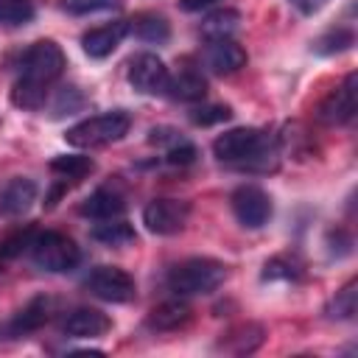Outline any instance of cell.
Masks as SVG:
<instances>
[{"instance_id": "8fae6325", "label": "cell", "mask_w": 358, "mask_h": 358, "mask_svg": "<svg viewBox=\"0 0 358 358\" xmlns=\"http://www.w3.org/2000/svg\"><path fill=\"white\" fill-rule=\"evenodd\" d=\"M36 201V182L28 176H14L0 187V215H22Z\"/></svg>"}, {"instance_id": "d6a6232c", "label": "cell", "mask_w": 358, "mask_h": 358, "mask_svg": "<svg viewBox=\"0 0 358 358\" xmlns=\"http://www.w3.org/2000/svg\"><path fill=\"white\" fill-rule=\"evenodd\" d=\"M215 3H221V0H179V6L185 11H201V8H210Z\"/></svg>"}, {"instance_id": "9a60e30c", "label": "cell", "mask_w": 358, "mask_h": 358, "mask_svg": "<svg viewBox=\"0 0 358 358\" xmlns=\"http://www.w3.org/2000/svg\"><path fill=\"white\" fill-rule=\"evenodd\" d=\"M81 215L87 218H98V221H106V218H120L126 204H123V196L109 190V187H98L95 193H90L84 201H81Z\"/></svg>"}, {"instance_id": "603a6c76", "label": "cell", "mask_w": 358, "mask_h": 358, "mask_svg": "<svg viewBox=\"0 0 358 358\" xmlns=\"http://www.w3.org/2000/svg\"><path fill=\"white\" fill-rule=\"evenodd\" d=\"M229 341H238L235 347H229V352H252L260 341H263V330L257 327V324H241V327H235V330H229L227 333V338H221V347L224 344H229Z\"/></svg>"}, {"instance_id": "ac0fdd59", "label": "cell", "mask_w": 358, "mask_h": 358, "mask_svg": "<svg viewBox=\"0 0 358 358\" xmlns=\"http://www.w3.org/2000/svg\"><path fill=\"white\" fill-rule=\"evenodd\" d=\"M90 235L98 243H103V246H129L137 238L134 229H131V224H126L123 218H106V221L95 224Z\"/></svg>"}, {"instance_id": "ffe728a7", "label": "cell", "mask_w": 358, "mask_h": 358, "mask_svg": "<svg viewBox=\"0 0 358 358\" xmlns=\"http://www.w3.org/2000/svg\"><path fill=\"white\" fill-rule=\"evenodd\" d=\"M48 322V299L45 296H34L11 322V333L14 336H22V333H31L36 327H42Z\"/></svg>"}, {"instance_id": "9c48e42d", "label": "cell", "mask_w": 358, "mask_h": 358, "mask_svg": "<svg viewBox=\"0 0 358 358\" xmlns=\"http://www.w3.org/2000/svg\"><path fill=\"white\" fill-rule=\"evenodd\" d=\"M168 67L154 53H137L129 62V84L143 95H162L168 92Z\"/></svg>"}, {"instance_id": "d6986e66", "label": "cell", "mask_w": 358, "mask_h": 358, "mask_svg": "<svg viewBox=\"0 0 358 358\" xmlns=\"http://www.w3.org/2000/svg\"><path fill=\"white\" fill-rule=\"evenodd\" d=\"M129 31H131L137 39H143V42H154V45L168 42V36H171L168 20H165L162 14H140V17L129 25Z\"/></svg>"}, {"instance_id": "7402d4cb", "label": "cell", "mask_w": 358, "mask_h": 358, "mask_svg": "<svg viewBox=\"0 0 358 358\" xmlns=\"http://www.w3.org/2000/svg\"><path fill=\"white\" fill-rule=\"evenodd\" d=\"M238 22H241V14L232 11V8H224V11L210 14V17L201 22V31H204V36L218 39V36H229V34L238 28Z\"/></svg>"}, {"instance_id": "6da1fadb", "label": "cell", "mask_w": 358, "mask_h": 358, "mask_svg": "<svg viewBox=\"0 0 358 358\" xmlns=\"http://www.w3.org/2000/svg\"><path fill=\"white\" fill-rule=\"evenodd\" d=\"M213 154L238 168H260L266 171L274 159V143L260 129H229L213 140Z\"/></svg>"}, {"instance_id": "44dd1931", "label": "cell", "mask_w": 358, "mask_h": 358, "mask_svg": "<svg viewBox=\"0 0 358 358\" xmlns=\"http://www.w3.org/2000/svg\"><path fill=\"white\" fill-rule=\"evenodd\" d=\"M92 168H95V162L90 157H81V154H64V157H56L50 162V171H56V173H62V176H67L73 182L84 179L87 173H92Z\"/></svg>"}, {"instance_id": "f546056e", "label": "cell", "mask_w": 358, "mask_h": 358, "mask_svg": "<svg viewBox=\"0 0 358 358\" xmlns=\"http://www.w3.org/2000/svg\"><path fill=\"white\" fill-rule=\"evenodd\" d=\"M165 159H168L171 165H190V162L196 159V145L179 137V140L171 143V148L165 151Z\"/></svg>"}, {"instance_id": "4316f807", "label": "cell", "mask_w": 358, "mask_h": 358, "mask_svg": "<svg viewBox=\"0 0 358 358\" xmlns=\"http://www.w3.org/2000/svg\"><path fill=\"white\" fill-rule=\"evenodd\" d=\"M232 112L229 106H221V103H207V106H199L190 112V120L196 126H213V123H221V120H229Z\"/></svg>"}, {"instance_id": "cb8c5ba5", "label": "cell", "mask_w": 358, "mask_h": 358, "mask_svg": "<svg viewBox=\"0 0 358 358\" xmlns=\"http://www.w3.org/2000/svg\"><path fill=\"white\" fill-rule=\"evenodd\" d=\"M36 14L31 0H0V25H25Z\"/></svg>"}, {"instance_id": "83f0119b", "label": "cell", "mask_w": 358, "mask_h": 358, "mask_svg": "<svg viewBox=\"0 0 358 358\" xmlns=\"http://www.w3.org/2000/svg\"><path fill=\"white\" fill-rule=\"evenodd\" d=\"M123 0H62V6L70 14H92V11H112Z\"/></svg>"}, {"instance_id": "3957f363", "label": "cell", "mask_w": 358, "mask_h": 358, "mask_svg": "<svg viewBox=\"0 0 358 358\" xmlns=\"http://www.w3.org/2000/svg\"><path fill=\"white\" fill-rule=\"evenodd\" d=\"M129 126H131V117L123 109H112V112L87 117V120L70 126L64 140L76 148H101V145L117 143L129 131Z\"/></svg>"}, {"instance_id": "30bf717a", "label": "cell", "mask_w": 358, "mask_h": 358, "mask_svg": "<svg viewBox=\"0 0 358 358\" xmlns=\"http://www.w3.org/2000/svg\"><path fill=\"white\" fill-rule=\"evenodd\" d=\"M355 84H358V76L350 73L344 78V84L338 90H333L322 106H319V120L322 123H347L352 115H355V106H358V98H355Z\"/></svg>"}, {"instance_id": "484cf974", "label": "cell", "mask_w": 358, "mask_h": 358, "mask_svg": "<svg viewBox=\"0 0 358 358\" xmlns=\"http://www.w3.org/2000/svg\"><path fill=\"white\" fill-rule=\"evenodd\" d=\"M352 42H355V34H352L350 28H336V31H327L324 36H319V39H316V45H313V50L327 56V53L347 50Z\"/></svg>"}, {"instance_id": "52a82bcc", "label": "cell", "mask_w": 358, "mask_h": 358, "mask_svg": "<svg viewBox=\"0 0 358 358\" xmlns=\"http://www.w3.org/2000/svg\"><path fill=\"white\" fill-rule=\"evenodd\" d=\"M87 291L103 302H129L134 299V280L117 266H98L84 280Z\"/></svg>"}, {"instance_id": "e0dca14e", "label": "cell", "mask_w": 358, "mask_h": 358, "mask_svg": "<svg viewBox=\"0 0 358 358\" xmlns=\"http://www.w3.org/2000/svg\"><path fill=\"white\" fill-rule=\"evenodd\" d=\"M207 92V81L193 67H185L179 76L168 78V95L176 101H201Z\"/></svg>"}, {"instance_id": "4fadbf2b", "label": "cell", "mask_w": 358, "mask_h": 358, "mask_svg": "<svg viewBox=\"0 0 358 358\" xmlns=\"http://www.w3.org/2000/svg\"><path fill=\"white\" fill-rule=\"evenodd\" d=\"M126 34H129V22L117 20V22H109V25H101V28L87 31V34L81 36V48H84L87 56L103 59V56H109V53L120 45V39H123Z\"/></svg>"}, {"instance_id": "8992f818", "label": "cell", "mask_w": 358, "mask_h": 358, "mask_svg": "<svg viewBox=\"0 0 358 358\" xmlns=\"http://www.w3.org/2000/svg\"><path fill=\"white\" fill-rule=\"evenodd\" d=\"M190 218V204L182 199H154L143 210V224L154 235H176Z\"/></svg>"}, {"instance_id": "4dcf8cb0", "label": "cell", "mask_w": 358, "mask_h": 358, "mask_svg": "<svg viewBox=\"0 0 358 358\" xmlns=\"http://www.w3.org/2000/svg\"><path fill=\"white\" fill-rule=\"evenodd\" d=\"M31 238H34V232H31V229L11 235L8 241H3V243H0V257H17L20 252H25V249L31 246Z\"/></svg>"}, {"instance_id": "f1b7e54d", "label": "cell", "mask_w": 358, "mask_h": 358, "mask_svg": "<svg viewBox=\"0 0 358 358\" xmlns=\"http://www.w3.org/2000/svg\"><path fill=\"white\" fill-rule=\"evenodd\" d=\"M81 103H84V98L78 95V90H76V87H64V90L59 92L56 103H53V117H62V115H73V112H76Z\"/></svg>"}, {"instance_id": "277c9868", "label": "cell", "mask_w": 358, "mask_h": 358, "mask_svg": "<svg viewBox=\"0 0 358 358\" xmlns=\"http://www.w3.org/2000/svg\"><path fill=\"white\" fill-rule=\"evenodd\" d=\"M62 73H64V53L56 42L39 39L22 53V62H20V78L22 81L48 90Z\"/></svg>"}, {"instance_id": "5bb4252c", "label": "cell", "mask_w": 358, "mask_h": 358, "mask_svg": "<svg viewBox=\"0 0 358 358\" xmlns=\"http://www.w3.org/2000/svg\"><path fill=\"white\" fill-rule=\"evenodd\" d=\"M109 316L95 310V308H76L67 319H64V333L73 336V338H95V336H103L109 330Z\"/></svg>"}, {"instance_id": "5b68a950", "label": "cell", "mask_w": 358, "mask_h": 358, "mask_svg": "<svg viewBox=\"0 0 358 358\" xmlns=\"http://www.w3.org/2000/svg\"><path fill=\"white\" fill-rule=\"evenodd\" d=\"M28 252H31V260L45 271H70L81 260L78 246L62 232H39V235H34Z\"/></svg>"}, {"instance_id": "7a4b0ae2", "label": "cell", "mask_w": 358, "mask_h": 358, "mask_svg": "<svg viewBox=\"0 0 358 358\" xmlns=\"http://www.w3.org/2000/svg\"><path fill=\"white\" fill-rule=\"evenodd\" d=\"M224 280H227V266L221 260L190 257L171 268L168 288L176 296H199V294H213Z\"/></svg>"}, {"instance_id": "2e32d148", "label": "cell", "mask_w": 358, "mask_h": 358, "mask_svg": "<svg viewBox=\"0 0 358 358\" xmlns=\"http://www.w3.org/2000/svg\"><path fill=\"white\" fill-rule=\"evenodd\" d=\"M190 316H193V310H190L187 302H182V299H171V302L157 305V308L148 313L145 324H148L151 330L168 333V330H179V327H185V324L190 322Z\"/></svg>"}, {"instance_id": "1f68e13d", "label": "cell", "mask_w": 358, "mask_h": 358, "mask_svg": "<svg viewBox=\"0 0 358 358\" xmlns=\"http://www.w3.org/2000/svg\"><path fill=\"white\" fill-rule=\"evenodd\" d=\"M299 14H316V11H322L324 6H327V0H288Z\"/></svg>"}, {"instance_id": "d4e9b609", "label": "cell", "mask_w": 358, "mask_h": 358, "mask_svg": "<svg viewBox=\"0 0 358 358\" xmlns=\"http://www.w3.org/2000/svg\"><path fill=\"white\" fill-rule=\"evenodd\" d=\"M355 280H350L338 294H336V299L330 302V308H327V313L333 316V319H352L355 316V308H358V291H355Z\"/></svg>"}, {"instance_id": "ba28073f", "label": "cell", "mask_w": 358, "mask_h": 358, "mask_svg": "<svg viewBox=\"0 0 358 358\" xmlns=\"http://www.w3.org/2000/svg\"><path fill=\"white\" fill-rule=\"evenodd\" d=\"M232 213L235 218L249 227V229H260L263 224H268L271 218V199L263 187L257 185H241L235 193H232Z\"/></svg>"}, {"instance_id": "7c38bea8", "label": "cell", "mask_w": 358, "mask_h": 358, "mask_svg": "<svg viewBox=\"0 0 358 358\" xmlns=\"http://www.w3.org/2000/svg\"><path fill=\"white\" fill-rule=\"evenodd\" d=\"M207 64H210V70L218 73V76L238 73V70L246 64V50H243L232 36L210 39V45H207Z\"/></svg>"}]
</instances>
